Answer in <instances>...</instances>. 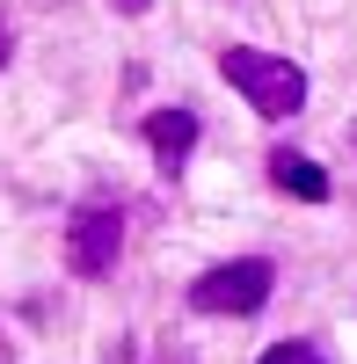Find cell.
Segmentation results:
<instances>
[{
    "label": "cell",
    "instance_id": "6da1fadb",
    "mask_svg": "<svg viewBox=\"0 0 357 364\" xmlns=\"http://www.w3.org/2000/svg\"><path fill=\"white\" fill-rule=\"evenodd\" d=\"M219 73L248 95V109L255 117H299L307 109V73L292 66V58H277V51H255V44H226L219 51Z\"/></svg>",
    "mask_w": 357,
    "mask_h": 364
},
{
    "label": "cell",
    "instance_id": "7a4b0ae2",
    "mask_svg": "<svg viewBox=\"0 0 357 364\" xmlns=\"http://www.w3.org/2000/svg\"><path fill=\"white\" fill-rule=\"evenodd\" d=\"M270 284H277V269L262 262V255L212 262V269L190 284V306H197V314H255L262 299H270Z\"/></svg>",
    "mask_w": 357,
    "mask_h": 364
},
{
    "label": "cell",
    "instance_id": "3957f363",
    "mask_svg": "<svg viewBox=\"0 0 357 364\" xmlns=\"http://www.w3.org/2000/svg\"><path fill=\"white\" fill-rule=\"evenodd\" d=\"M124 255V211L117 204H80L66 219V269L73 277H110Z\"/></svg>",
    "mask_w": 357,
    "mask_h": 364
},
{
    "label": "cell",
    "instance_id": "277c9868",
    "mask_svg": "<svg viewBox=\"0 0 357 364\" xmlns=\"http://www.w3.org/2000/svg\"><path fill=\"white\" fill-rule=\"evenodd\" d=\"M146 146H154L161 175H175V168L190 161V146H197V109H183V102L154 109V117H146Z\"/></svg>",
    "mask_w": 357,
    "mask_h": 364
},
{
    "label": "cell",
    "instance_id": "5b68a950",
    "mask_svg": "<svg viewBox=\"0 0 357 364\" xmlns=\"http://www.w3.org/2000/svg\"><path fill=\"white\" fill-rule=\"evenodd\" d=\"M270 182H277L284 197H299V204H321V197H329V175H321L307 154H292V146L270 154Z\"/></svg>",
    "mask_w": 357,
    "mask_h": 364
},
{
    "label": "cell",
    "instance_id": "8992f818",
    "mask_svg": "<svg viewBox=\"0 0 357 364\" xmlns=\"http://www.w3.org/2000/svg\"><path fill=\"white\" fill-rule=\"evenodd\" d=\"M255 364H329V350L321 343H307V336H284V343H270Z\"/></svg>",
    "mask_w": 357,
    "mask_h": 364
},
{
    "label": "cell",
    "instance_id": "52a82bcc",
    "mask_svg": "<svg viewBox=\"0 0 357 364\" xmlns=\"http://www.w3.org/2000/svg\"><path fill=\"white\" fill-rule=\"evenodd\" d=\"M15 58V29H8V15H0V66Z\"/></svg>",
    "mask_w": 357,
    "mask_h": 364
},
{
    "label": "cell",
    "instance_id": "ba28073f",
    "mask_svg": "<svg viewBox=\"0 0 357 364\" xmlns=\"http://www.w3.org/2000/svg\"><path fill=\"white\" fill-rule=\"evenodd\" d=\"M0 364H15V336H8V328H0Z\"/></svg>",
    "mask_w": 357,
    "mask_h": 364
},
{
    "label": "cell",
    "instance_id": "9c48e42d",
    "mask_svg": "<svg viewBox=\"0 0 357 364\" xmlns=\"http://www.w3.org/2000/svg\"><path fill=\"white\" fill-rule=\"evenodd\" d=\"M117 8H124V15H146V8H154V0H117Z\"/></svg>",
    "mask_w": 357,
    "mask_h": 364
},
{
    "label": "cell",
    "instance_id": "30bf717a",
    "mask_svg": "<svg viewBox=\"0 0 357 364\" xmlns=\"http://www.w3.org/2000/svg\"><path fill=\"white\" fill-rule=\"evenodd\" d=\"M350 146H357V124H350Z\"/></svg>",
    "mask_w": 357,
    "mask_h": 364
},
{
    "label": "cell",
    "instance_id": "8fae6325",
    "mask_svg": "<svg viewBox=\"0 0 357 364\" xmlns=\"http://www.w3.org/2000/svg\"><path fill=\"white\" fill-rule=\"evenodd\" d=\"M168 364H183V357H168Z\"/></svg>",
    "mask_w": 357,
    "mask_h": 364
}]
</instances>
